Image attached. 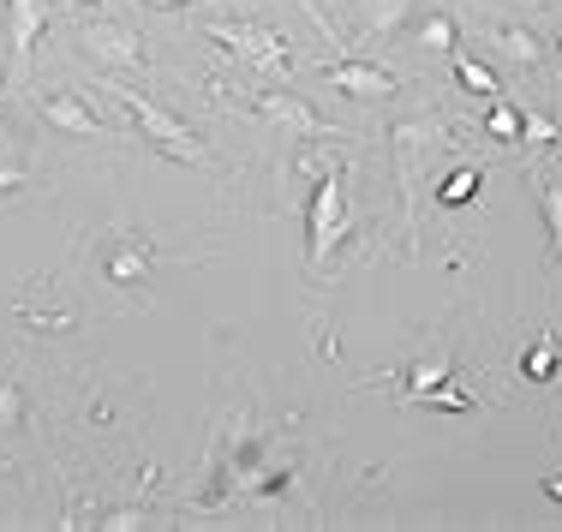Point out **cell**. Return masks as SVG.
Listing matches in <instances>:
<instances>
[{
	"mask_svg": "<svg viewBox=\"0 0 562 532\" xmlns=\"http://www.w3.org/2000/svg\"><path fill=\"white\" fill-rule=\"evenodd\" d=\"M97 90H102V97H114L120 109L138 120V132H144V138H150L162 156H173V162H192V168H210V144L198 138V132L186 126V120H173V114L162 109V102L138 97V90H126V84H109V78H102Z\"/></svg>",
	"mask_w": 562,
	"mask_h": 532,
	"instance_id": "1",
	"label": "cell"
},
{
	"mask_svg": "<svg viewBox=\"0 0 562 532\" xmlns=\"http://www.w3.org/2000/svg\"><path fill=\"white\" fill-rule=\"evenodd\" d=\"M347 239V174L336 162L317 174V192H312V210H305V251H312V270H324L329 251Z\"/></svg>",
	"mask_w": 562,
	"mask_h": 532,
	"instance_id": "2",
	"label": "cell"
},
{
	"mask_svg": "<svg viewBox=\"0 0 562 532\" xmlns=\"http://www.w3.org/2000/svg\"><path fill=\"white\" fill-rule=\"evenodd\" d=\"M210 36H216L222 48H234V55L263 78H288L293 72L288 43H281L276 31H263V24H251V19H222V24H210Z\"/></svg>",
	"mask_w": 562,
	"mask_h": 532,
	"instance_id": "3",
	"label": "cell"
},
{
	"mask_svg": "<svg viewBox=\"0 0 562 532\" xmlns=\"http://www.w3.org/2000/svg\"><path fill=\"white\" fill-rule=\"evenodd\" d=\"M251 109L270 120L281 138H305V144H329V138H341V132L329 126V120L317 114L305 97H293V90H258V97H251Z\"/></svg>",
	"mask_w": 562,
	"mask_h": 532,
	"instance_id": "4",
	"label": "cell"
},
{
	"mask_svg": "<svg viewBox=\"0 0 562 532\" xmlns=\"http://www.w3.org/2000/svg\"><path fill=\"white\" fill-rule=\"evenodd\" d=\"M437 144H443V120L413 114L395 126V174H401V197H407V222H413V197H419V168Z\"/></svg>",
	"mask_w": 562,
	"mask_h": 532,
	"instance_id": "5",
	"label": "cell"
},
{
	"mask_svg": "<svg viewBox=\"0 0 562 532\" xmlns=\"http://www.w3.org/2000/svg\"><path fill=\"white\" fill-rule=\"evenodd\" d=\"M36 120L66 132V138H120L114 126H102V120L90 114V102L78 97V90H48V97H36Z\"/></svg>",
	"mask_w": 562,
	"mask_h": 532,
	"instance_id": "6",
	"label": "cell"
},
{
	"mask_svg": "<svg viewBox=\"0 0 562 532\" xmlns=\"http://www.w3.org/2000/svg\"><path fill=\"white\" fill-rule=\"evenodd\" d=\"M78 43H85L90 60L120 66V72H138V66H144V43L126 31V24H114V19H90L85 31H78Z\"/></svg>",
	"mask_w": 562,
	"mask_h": 532,
	"instance_id": "7",
	"label": "cell"
},
{
	"mask_svg": "<svg viewBox=\"0 0 562 532\" xmlns=\"http://www.w3.org/2000/svg\"><path fill=\"white\" fill-rule=\"evenodd\" d=\"M43 19H48V7H43V0H7L12 78H24V72H31V55H36V36H43Z\"/></svg>",
	"mask_w": 562,
	"mask_h": 532,
	"instance_id": "8",
	"label": "cell"
},
{
	"mask_svg": "<svg viewBox=\"0 0 562 532\" xmlns=\"http://www.w3.org/2000/svg\"><path fill=\"white\" fill-rule=\"evenodd\" d=\"M324 78H329V90H341V97H359V102L395 97V72H383L378 60H336Z\"/></svg>",
	"mask_w": 562,
	"mask_h": 532,
	"instance_id": "9",
	"label": "cell"
},
{
	"mask_svg": "<svg viewBox=\"0 0 562 532\" xmlns=\"http://www.w3.org/2000/svg\"><path fill=\"white\" fill-rule=\"evenodd\" d=\"M162 258V251L150 246V239H132V234H114L109 239V263H102V270H109V282L114 287H138L144 275H150V263Z\"/></svg>",
	"mask_w": 562,
	"mask_h": 532,
	"instance_id": "10",
	"label": "cell"
},
{
	"mask_svg": "<svg viewBox=\"0 0 562 532\" xmlns=\"http://www.w3.org/2000/svg\"><path fill=\"white\" fill-rule=\"evenodd\" d=\"M485 43H491V55H503V60H515V66H539L544 60L539 36H532L527 24H491Z\"/></svg>",
	"mask_w": 562,
	"mask_h": 532,
	"instance_id": "11",
	"label": "cell"
},
{
	"mask_svg": "<svg viewBox=\"0 0 562 532\" xmlns=\"http://www.w3.org/2000/svg\"><path fill=\"white\" fill-rule=\"evenodd\" d=\"M413 36H419V48H431V55H454V43H461V24H454V12H425Z\"/></svg>",
	"mask_w": 562,
	"mask_h": 532,
	"instance_id": "12",
	"label": "cell"
},
{
	"mask_svg": "<svg viewBox=\"0 0 562 532\" xmlns=\"http://www.w3.org/2000/svg\"><path fill=\"white\" fill-rule=\"evenodd\" d=\"M454 72H461V84L473 90V97H503V84H497V72H491L485 60H473L461 43H454Z\"/></svg>",
	"mask_w": 562,
	"mask_h": 532,
	"instance_id": "13",
	"label": "cell"
},
{
	"mask_svg": "<svg viewBox=\"0 0 562 532\" xmlns=\"http://www.w3.org/2000/svg\"><path fill=\"white\" fill-rule=\"evenodd\" d=\"M557 138L562 132H557V120L544 109H520V144H527V150H551Z\"/></svg>",
	"mask_w": 562,
	"mask_h": 532,
	"instance_id": "14",
	"label": "cell"
},
{
	"mask_svg": "<svg viewBox=\"0 0 562 532\" xmlns=\"http://www.w3.org/2000/svg\"><path fill=\"white\" fill-rule=\"evenodd\" d=\"M479 185H485V168H461V174H449V180H443V192H437V204L461 210L467 197H479Z\"/></svg>",
	"mask_w": 562,
	"mask_h": 532,
	"instance_id": "15",
	"label": "cell"
},
{
	"mask_svg": "<svg viewBox=\"0 0 562 532\" xmlns=\"http://www.w3.org/2000/svg\"><path fill=\"white\" fill-rule=\"evenodd\" d=\"M485 132H491V138H503V144H520V109H508L503 97H491Z\"/></svg>",
	"mask_w": 562,
	"mask_h": 532,
	"instance_id": "16",
	"label": "cell"
},
{
	"mask_svg": "<svg viewBox=\"0 0 562 532\" xmlns=\"http://www.w3.org/2000/svg\"><path fill=\"white\" fill-rule=\"evenodd\" d=\"M520 371H527L532 383H551L557 377V341H539V348L520 359Z\"/></svg>",
	"mask_w": 562,
	"mask_h": 532,
	"instance_id": "17",
	"label": "cell"
},
{
	"mask_svg": "<svg viewBox=\"0 0 562 532\" xmlns=\"http://www.w3.org/2000/svg\"><path fill=\"white\" fill-rule=\"evenodd\" d=\"M24 419V395L12 377H0V425H19Z\"/></svg>",
	"mask_w": 562,
	"mask_h": 532,
	"instance_id": "18",
	"label": "cell"
},
{
	"mask_svg": "<svg viewBox=\"0 0 562 532\" xmlns=\"http://www.w3.org/2000/svg\"><path fill=\"white\" fill-rule=\"evenodd\" d=\"M539 204H544V222H551V239H557V251H562V185H544Z\"/></svg>",
	"mask_w": 562,
	"mask_h": 532,
	"instance_id": "19",
	"label": "cell"
},
{
	"mask_svg": "<svg viewBox=\"0 0 562 532\" xmlns=\"http://www.w3.org/2000/svg\"><path fill=\"white\" fill-rule=\"evenodd\" d=\"M31 185V168L24 162H0V192H24Z\"/></svg>",
	"mask_w": 562,
	"mask_h": 532,
	"instance_id": "20",
	"label": "cell"
},
{
	"mask_svg": "<svg viewBox=\"0 0 562 532\" xmlns=\"http://www.w3.org/2000/svg\"><path fill=\"white\" fill-rule=\"evenodd\" d=\"M539 490H544L551 502H562V473H544V478H539Z\"/></svg>",
	"mask_w": 562,
	"mask_h": 532,
	"instance_id": "21",
	"label": "cell"
},
{
	"mask_svg": "<svg viewBox=\"0 0 562 532\" xmlns=\"http://www.w3.org/2000/svg\"><path fill=\"white\" fill-rule=\"evenodd\" d=\"M144 7H162V12H173V7H186V0H144Z\"/></svg>",
	"mask_w": 562,
	"mask_h": 532,
	"instance_id": "22",
	"label": "cell"
},
{
	"mask_svg": "<svg viewBox=\"0 0 562 532\" xmlns=\"http://www.w3.org/2000/svg\"><path fill=\"white\" fill-rule=\"evenodd\" d=\"M72 7H85V0H72Z\"/></svg>",
	"mask_w": 562,
	"mask_h": 532,
	"instance_id": "23",
	"label": "cell"
},
{
	"mask_svg": "<svg viewBox=\"0 0 562 532\" xmlns=\"http://www.w3.org/2000/svg\"><path fill=\"white\" fill-rule=\"evenodd\" d=\"M557 43H562V36H557Z\"/></svg>",
	"mask_w": 562,
	"mask_h": 532,
	"instance_id": "24",
	"label": "cell"
}]
</instances>
